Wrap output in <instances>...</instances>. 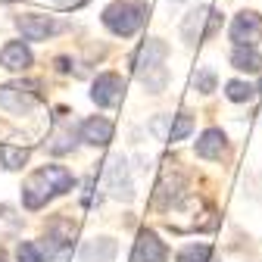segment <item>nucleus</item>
<instances>
[{
    "label": "nucleus",
    "mask_w": 262,
    "mask_h": 262,
    "mask_svg": "<svg viewBox=\"0 0 262 262\" xmlns=\"http://www.w3.org/2000/svg\"><path fill=\"white\" fill-rule=\"evenodd\" d=\"M119 253L113 237H94L81 247V262H113Z\"/></svg>",
    "instance_id": "nucleus-15"
},
{
    "label": "nucleus",
    "mask_w": 262,
    "mask_h": 262,
    "mask_svg": "<svg viewBox=\"0 0 262 262\" xmlns=\"http://www.w3.org/2000/svg\"><path fill=\"white\" fill-rule=\"evenodd\" d=\"M231 66L237 72L256 75V72H262V53L256 47H234L231 50Z\"/></svg>",
    "instance_id": "nucleus-16"
},
{
    "label": "nucleus",
    "mask_w": 262,
    "mask_h": 262,
    "mask_svg": "<svg viewBox=\"0 0 262 262\" xmlns=\"http://www.w3.org/2000/svg\"><path fill=\"white\" fill-rule=\"evenodd\" d=\"M47 150L56 153V156L72 153V150H75V131H72V128H56V131H53V138L47 141Z\"/></svg>",
    "instance_id": "nucleus-20"
},
{
    "label": "nucleus",
    "mask_w": 262,
    "mask_h": 262,
    "mask_svg": "<svg viewBox=\"0 0 262 262\" xmlns=\"http://www.w3.org/2000/svg\"><path fill=\"white\" fill-rule=\"evenodd\" d=\"M0 106L13 116H28L38 106V94H31L25 88H0Z\"/></svg>",
    "instance_id": "nucleus-11"
},
{
    "label": "nucleus",
    "mask_w": 262,
    "mask_h": 262,
    "mask_svg": "<svg viewBox=\"0 0 262 262\" xmlns=\"http://www.w3.org/2000/svg\"><path fill=\"white\" fill-rule=\"evenodd\" d=\"M150 19V7L144 0H116L103 10V25L113 31L116 38H131L144 28V22Z\"/></svg>",
    "instance_id": "nucleus-2"
},
{
    "label": "nucleus",
    "mask_w": 262,
    "mask_h": 262,
    "mask_svg": "<svg viewBox=\"0 0 262 262\" xmlns=\"http://www.w3.org/2000/svg\"><path fill=\"white\" fill-rule=\"evenodd\" d=\"M16 259H19V262H44V253H41L38 244L22 241V244L16 247Z\"/></svg>",
    "instance_id": "nucleus-25"
},
{
    "label": "nucleus",
    "mask_w": 262,
    "mask_h": 262,
    "mask_svg": "<svg viewBox=\"0 0 262 262\" xmlns=\"http://www.w3.org/2000/svg\"><path fill=\"white\" fill-rule=\"evenodd\" d=\"M228 35H231L234 47H256L262 41V16L256 10H244L234 16L231 28H228Z\"/></svg>",
    "instance_id": "nucleus-6"
},
{
    "label": "nucleus",
    "mask_w": 262,
    "mask_h": 262,
    "mask_svg": "<svg viewBox=\"0 0 262 262\" xmlns=\"http://www.w3.org/2000/svg\"><path fill=\"white\" fill-rule=\"evenodd\" d=\"M190 131H193V116H190V113H178V116H172V128H169V141H172V144L184 141Z\"/></svg>",
    "instance_id": "nucleus-23"
},
{
    "label": "nucleus",
    "mask_w": 262,
    "mask_h": 262,
    "mask_svg": "<svg viewBox=\"0 0 262 262\" xmlns=\"http://www.w3.org/2000/svg\"><path fill=\"white\" fill-rule=\"evenodd\" d=\"M28 156H31L28 147H13V144H4V147H0V162H4V169H10V172L22 169L25 162H28Z\"/></svg>",
    "instance_id": "nucleus-19"
},
{
    "label": "nucleus",
    "mask_w": 262,
    "mask_h": 262,
    "mask_svg": "<svg viewBox=\"0 0 262 262\" xmlns=\"http://www.w3.org/2000/svg\"><path fill=\"white\" fill-rule=\"evenodd\" d=\"M56 69H59V72H69V69H72V62L66 59V56H59V59H56Z\"/></svg>",
    "instance_id": "nucleus-27"
},
{
    "label": "nucleus",
    "mask_w": 262,
    "mask_h": 262,
    "mask_svg": "<svg viewBox=\"0 0 262 262\" xmlns=\"http://www.w3.org/2000/svg\"><path fill=\"white\" fill-rule=\"evenodd\" d=\"M166 59H169V44L159 41V38L144 41V44L135 50V56H131V69H135L138 81H141L150 94L166 91V81H169Z\"/></svg>",
    "instance_id": "nucleus-1"
},
{
    "label": "nucleus",
    "mask_w": 262,
    "mask_h": 262,
    "mask_svg": "<svg viewBox=\"0 0 262 262\" xmlns=\"http://www.w3.org/2000/svg\"><path fill=\"white\" fill-rule=\"evenodd\" d=\"M50 4H53L56 10H78V7L88 4V0H50Z\"/></svg>",
    "instance_id": "nucleus-26"
},
{
    "label": "nucleus",
    "mask_w": 262,
    "mask_h": 262,
    "mask_svg": "<svg viewBox=\"0 0 262 262\" xmlns=\"http://www.w3.org/2000/svg\"><path fill=\"white\" fill-rule=\"evenodd\" d=\"M166 259H169L166 244L159 241L156 231L144 228L138 234V241H135V250H131V262H166Z\"/></svg>",
    "instance_id": "nucleus-9"
},
{
    "label": "nucleus",
    "mask_w": 262,
    "mask_h": 262,
    "mask_svg": "<svg viewBox=\"0 0 262 262\" xmlns=\"http://www.w3.org/2000/svg\"><path fill=\"white\" fill-rule=\"evenodd\" d=\"M122 97H125V81H122V75H116V72H103V75H97V78H94L91 100H94L97 106L113 110V106L122 103Z\"/></svg>",
    "instance_id": "nucleus-7"
},
{
    "label": "nucleus",
    "mask_w": 262,
    "mask_h": 262,
    "mask_svg": "<svg viewBox=\"0 0 262 262\" xmlns=\"http://www.w3.org/2000/svg\"><path fill=\"white\" fill-rule=\"evenodd\" d=\"M16 28L19 35L25 41H47L50 35H56V31H62V25L50 16H38V13H25L16 19Z\"/></svg>",
    "instance_id": "nucleus-8"
},
{
    "label": "nucleus",
    "mask_w": 262,
    "mask_h": 262,
    "mask_svg": "<svg viewBox=\"0 0 262 262\" xmlns=\"http://www.w3.org/2000/svg\"><path fill=\"white\" fill-rule=\"evenodd\" d=\"M175 262H212V247L209 244H187L178 250Z\"/></svg>",
    "instance_id": "nucleus-21"
},
{
    "label": "nucleus",
    "mask_w": 262,
    "mask_h": 262,
    "mask_svg": "<svg viewBox=\"0 0 262 262\" xmlns=\"http://www.w3.org/2000/svg\"><path fill=\"white\" fill-rule=\"evenodd\" d=\"M219 28H222V13L219 10H212V7H196L181 22V38H184V44L193 47V44H203V41L215 38Z\"/></svg>",
    "instance_id": "nucleus-3"
},
{
    "label": "nucleus",
    "mask_w": 262,
    "mask_h": 262,
    "mask_svg": "<svg viewBox=\"0 0 262 262\" xmlns=\"http://www.w3.org/2000/svg\"><path fill=\"white\" fill-rule=\"evenodd\" d=\"M175 4H178V0H175Z\"/></svg>",
    "instance_id": "nucleus-29"
},
{
    "label": "nucleus",
    "mask_w": 262,
    "mask_h": 262,
    "mask_svg": "<svg viewBox=\"0 0 262 262\" xmlns=\"http://www.w3.org/2000/svg\"><path fill=\"white\" fill-rule=\"evenodd\" d=\"M72 237H75V225L72 222H66V219H56L47 231H44V237H41V253L47 256V259H59V256H66L69 253V247H72Z\"/></svg>",
    "instance_id": "nucleus-5"
},
{
    "label": "nucleus",
    "mask_w": 262,
    "mask_h": 262,
    "mask_svg": "<svg viewBox=\"0 0 262 262\" xmlns=\"http://www.w3.org/2000/svg\"><path fill=\"white\" fill-rule=\"evenodd\" d=\"M0 262H7V256H4V253H0Z\"/></svg>",
    "instance_id": "nucleus-28"
},
{
    "label": "nucleus",
    "mask_w": 262,
    "mask_h": 262,
    "mask_svg": "<svg viewBox=\"0 0 262 262\" xmlns=\"http://www.w3.org/2000/svg\"><path fill=\"white\" fill-rule=\"evenodd\" d=\"M53 196V187H50V181L44 178V172H35L25 184H22V203H25V209H44L47 206V200Z\"/></svg>",
    "instance_id": "nucleus-10"
},
{
    "label": "nucleus",
    "mask_w": 262,
    "mask_h": 262,
    "mask_svg": "<svg viewBox=\"0 0 262 262\" xmlns=\"http://www.w3.org/2000/svg\"><path fill=\"white\" fill-rule=\"evenodd\" d=\"M31 62H35V56H31L25 41H10L4 50H0V66H7V69H13V72L31 69Z\"/></svg>",
    "instance_id": "nucleus-14"
},
{
    "label": "nucleus",
    "mask_w": 262,
    "mask_h": 262,
    "mask_svg": "<svg viewBox=\"0 0 262 262\" xmlns=\"http://www.w3.org/2000/svg\"><path fill=\"white\" fill-rule=\"evenodd\" d=\"M41 172H44V178L50 181L53 193H66V190L75 187V178H72V172L66 169V166H44Z\"/></svg>",
    "instance_id": "nucleus-18"
},
{
    "label": "nucleus",
    "mask_w": 262,
    "mask_h": 262,
    "mask_svg": "<svg viewBox=\"0 0 262 262\" xmlns=\"http://www.w3.org/2000/svg\"><path fill=\"white\" fill-rule=\"evenodd\" d=\"M253 94H256V88L250 81H241V78H234V81L225 84V97L231 103H247V100H253Z\"/></svg>",
    "instance_id": "nucleus-22"
},
{
    "label": "nucleus",
    "mask_w": 262,
    "mask_h": 262,
    "mask_svg": "<svg viewBox=\"0 0 262 262\" xmlns=\"http://www.w3.org/2000/svg\"><path fill=\"white\" fill-rule=\"evenodd\" d=\"M103 175H106V190L116 196V200H131L135 196V184H131V175H128V162L122 153L110 156L103 162Z\"/></svg>",
    "instance_id": "nucleus-4"
},
{
    "label": "nucleus",
    "mask_w": 262,
    "mask_h": 262,
    "mask_svg": "<svg viewBox=\"0 0 262 262\" xmlns=\"http://www.w3.org/2000/svg\"><path fill=\"white\" fill-rule=\"evenodd\" d=\"M181 190H184V181H181L178 175L172 178V172H166V178L156 184V206H162V209L172 206L178 196H181Z\"/></svg>",
    "instance_id": "nucleus-17"
},
{
    "label": "nucleus",
    "mask_w": 262,
    "mask_h": 262,
    "mask_svg": "<svg viewBox=\"0 0 262 262\" xmlns=\"http://www.w3.org/2000/svg\"><path fill=\"white\" fill-rule=\"evenodd\" d=\"M78 138H81L84 144H91V147H106V144L113 141V122H110L106 116H91V119L81 122Z\"/></svg>",
    "instance_id": "nucleus-12"
},
{
    "label": "nucleus",
    "mask_w": 262,
    "mask_h": 262,
    "mask_svg": "<svg viewBox=\"0 0 262 262\" xmlns=\"http://www.w3.org/2000/svg\"><path fill=\"white\" fill-rule=\"evenodd\" d=\"M193 150H196V156H200V159H222V156H225V150H228V138H225V131H222V128H206L203 135L196 138Z\"/></svg>",
    "instance_id": "nucleus-13"
},
{
    "label": "nucleus",
    "mask_w": 262,
    "mask_h": 262,
    "mask_svg": "<svg viewBox=\"0 0 262 262\" xmlns=\"http://www.w3.org/2000/svg\"><path fill=\"white\" fill-rule=\"evenodd\" d=\"M215 81H219V78H215V69L203 66V69L193 72V81H190V84H193V91H200V94H212V91H215Z\"/></svg>",
    "instance_id": "nucleus-24"
}]
</instances>
